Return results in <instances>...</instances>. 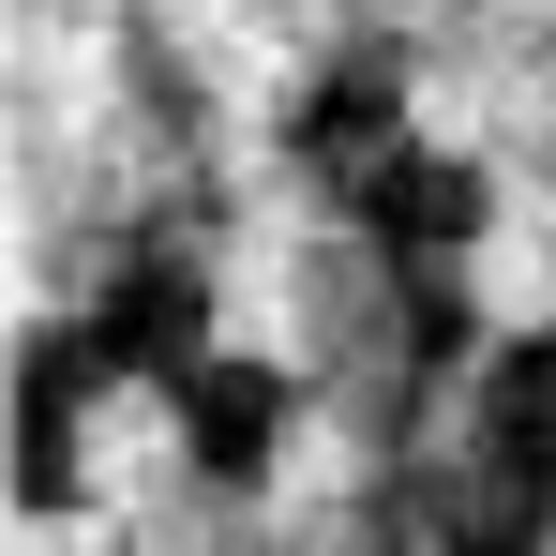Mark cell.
Listing matches in <instances>:
<instances>
[{
	"label": "cell",
	"instance_id": "6da1fadb",
	"mask_svg": "<svg viewBox=\"0 0 556 556\" xmlns=\"http://www.w3.org/2000/svg\"><path fill=\"white\" fill-rule=\"evenodd\" d=\"M61 496H105V511L195 496V406L166 391V376H105L91 406L61 421Z\"/></svg>",
	"mask_w": 556,
	"mask_h": 556
},
{
	"label": "cell",
	"instance_id": "277c9868",
	"mask_svg": "<svg viewBox=\"0 0 556 556\" xmlns=\"http://www.w3.org/2000/svg\"><path fill=\"white\" fill-rule=\"evenodd\" d=\"M542 542H556V496H542Z\"/></svg>",
	"mask_w": 556,
	"mask_h": 556
},
{
	"label": "cell",
	"instance_id": "3957f363",
	"mask_svg": "<svg viewBox=\"0 0 556 556\" xmlns=\"http://www.w3.org/2000/svg\"><path fill=\"white\" fill-rule=\"evenodd\" d=\"M226 511L241 496H151V511H105V496H61V511H30L15 556H226Z\"/></svg>",
	"mask_w": 556,
	"mask_h": 556
},
{
	"label": "cell",
	"instance_id": "7a4b0ae2",
	"mask_svg": "<svg viewBox=\"0 0 556 556\" xmlns=\"http://www.w3.org/2000/svg\"><path fill=\"white\" fill-rule=\"evenodd\" d=\"M466 316H481V346H542L556 331V181L542 166H511L496 226L466 241Z\"/></svg>",
	"mask_w": 556,
	"mask_h": 556
}]
</instances>
